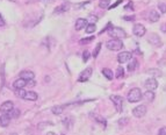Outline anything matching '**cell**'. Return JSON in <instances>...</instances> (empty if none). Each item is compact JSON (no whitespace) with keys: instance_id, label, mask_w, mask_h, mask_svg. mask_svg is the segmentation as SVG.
Wrapping results in <instances>:
<instances>
[{"instance_id":"6da1fadb","label":"cell","mask_w":166,"mask_h":135,"mask_svg":"<svg viewBox=\"0 0 166 135\" xmlns=\"http://www.w3.org/2000/svg\"><path fill=\"white\" fill-rule=\"evenodd\" d=\"M143 93L141 91V89L138 87H134L128 92V101L129 103H137L142 99Z\"/></svg>"},{"instance_id":"7a4b0ae2","label":"cell","mask_w":166,"mask_h":135,"mask_svg":"<svg viewBox=\"0 0 166 135\" xmlns=\"http://www.w3.org/2000/svg\"><path fill=\"white\" fill-rule=\"evenodd\" d=\"M108 34H109V36H111L113 39H119V40L124 39L125 36H127L124 30L122 28H119V27H111V29H108Z\"/></svg>"},{"instance_id":"3957f363","label":"cell","mask_w":166,"mask_h":135,"mask_svg":"<svg viewBox=\"0 0 166 135\" xmlns=\"http://www.w3.org/2000/svg\"><path fill=\"white\" fill-rule=\"evenodd\" d=\"M106 47H107L109 50L117 51V50H120V49H122V48H123V43H122V41L119 40V39H113V40L107 41Z\"/></svg>"},{"instance_id":"277c9868","label":"cell","mask_w":166,"mask_h":135,"mask_svg":"<svg viewBox=\"0 0 166 135\" xmlns=\"http://www.w3.org/2000/svg\"><path fill=\"white\" fill-rule=\"evenodd\" d=\"M111 100L113 101L114 106L116 108V111L120 113L122 112V107H123V98L121 95H111Z\"/></svg>"},{"instance_id":"5b68a950","label":"cell","mask_w":166,"mask_h":135,"mask_svg":"<svg viewBox=\"0 0 166 135\" xmlns=\"http://www.w3.org/2000/svg\"><path fill=\"white\" fill-rule=\"evenodd\" d=\"M131 58H133V54L130 51H122L121 54H119V56H117V61L121 64H124L127 62H129Z\"/></svg>"},{"instance_id":"8992f818","label":"cell","mask_w":166,"mask_h":135,"mask_svg":"<svg viewBox=\"0 0 166 135\" xmlns=\"http://www.w3.org/2000/svg\"><path fill=\"white\" fill-rule=\"evenodd\" d=\"M133 114L136 118H143L146 114V106L145 105H139L137 107H135L133 109Z\"/></svg>"},{"instance_id":"52a82bcc","label":"cell","mask_w":166,"mask_h":135,"mask_svg":"<svg viewBox=\"0 0 166 135\" xmlns=\"http://www.w3.org/2000/svg\"><path fill=\"white\" fill-rule=\"evenodd\" d=\"M133 33H134L137 37H142V36H144V35H145L146 29H145V27H144L143 25L137 23V25H135L134 28H133Z\"/></svg>"},{"instance_id":"ba28073f","label":"cell","mask_w":166,"mask_h":135,"mask_svg":"<svg viewBox=\"0 0 166 135\" xmlns=\"http://www.w3.org/2000/svg\"><path fill=\"white\" fill-rule=\"evenodd\" d=\"M92 72H93V69H92V68H86L83 72L80 73V76H79L78 81H86L88 78H90V77H91V76H92Z\"/></svg>"},{"instance_id":"9c48e42d","label":"cell","mask_w":166,"mask_h":135,"mask_svg":"<svg viewBox=\"0 0 166 135\" xmlns=\"http://www.w3.org/2000/svg\"><path fill=\"white\" fill-rule=\"evenodd\" d=\"M13 103L12 101H5L4 104H1V106H0V113H2V114H7L8 112H11L12 109H13Z\"/></svg>"},{"instance_id":"30bf717a","label":"cell","mask_w":166,"mask_h":135,"mask_svg":"<svg viewBox=\"0 0 166 135\" xmlns=\"http://www.w3.org/2000/svg\"><path fill=\"white\" fill-rule=\"evenodd\" d=\"M148 41H149L152 45H154V47H160V45H162L160 37H159L157 34H150V35H149V39H148Z\"/></svg>"},{"instance_id":"8fae6325","label":"cell","mask_w":166,"mask_h":135,"mask_svg":"<svg viewBox=\"0 0 166 135\" xmlns=\"http://www.w3.org/2000/svg\"><path fill=\"white\" fill-rule=\"evenodd\" d=\"M145 86H146L148 90L153 91V90H156L158 87V83H157V81L154 78H149L148 81H145Z\"/></svg>"},{"instance_id":"7c38bea8","label":"cell","mask_w":166,"mask_h":135,"mask_svg":"<svg viewBox=\"0 0 166 135\" xmlns=\"http://www.w3.org/2000/svg\"><path fill=\"white\" fill-rule=\"evenodd\" d=\"M35 75L33 71H28V70H25V71H21L20 72V78L25 79V81H30V79H34Z\"/></svg>"},{"instance_id":"4fadbf2b","label":"cell","mask_w":166,"mask_h":135,"mask_svg":"<svg viewBox=\"0 0 166 135\" xmlns=\"http://www.w3.org/2000/svg\"><path fill=\"white\" fill-rule=\"evenodd\" d=\"M87 26V20L86 19H83V18H79L77 21H76V25H74V27H76V30H80V29H83Z\"/></svg>"},{"instance_id":"5bb4252c","label":"cell","mask_w":166,"mask_h":135,"mask_svg":"<svg viewBox=\"0 0 166 135\" xmlns=\"http://www.w3.org/2000/svg\"><path fill=\"white\" fill-rule=\"evenodd\" d=\"M9 122H11V118L8 114H2L0 117V126L1 127H7L9 125Z\"/></svg>"},{"instance_id":"9a60e30c","label":"cell","mask_w":166,"mask_h":135,"mask_svg":"<svg viewBox=\"0 0 166 135\" xmlns=\"http://www.w3.org/2000/svg\"><path fill=\"white\" fill-rule=\"evenodd\" d=\"M37 93L36 92H34V91H28L26 92V95L23 97V99H26V100H29V101H35L36 99H37Z\"/></svg>"},{"instance_id":"2e32d148","label":"cell","mask_w":166,"mask_h":135,"mask_svg":"<svg viewBox=\"0 0 166 135\" xmlns=\"http://www.w3.org/2000/svg\"><path fill=\"white\" fill-rule=\"evenodd\" d=\"M26 84H27V81H25L22 78H19V79H16V81H14L13 86L14 89H23L26 86Z\"/></svg>"},{"instance_id":"e0dca14e","label":"cell","mask_w":166,"mask_h":135,"mask_svg":"<svg viewBox=\"0 0 166 135\" xmlns=\"http://www.w3.org/2000/svg\"><path fill=\"white\" fill-rule=\"evenodd\" d=\"M65 105H57V106H54V107L51 108V112L56 114V115H59V114H62L63 112H64V109H65Z\"/></svg>"},{"instance_id":"ac0fdd59","label":"cell","mask_w":166,"mask_h":135,"mask_svg":"<svg viewBox=\"0 0 166 135\" xmlns=\"http://www.w3.org/2000/svg\"><path fill=\"white\" fill-rule=\"evenodd\" d=\"M149 20L151 21V22H157V21H159V13L157 12V11H150V13H149Z\"/></svg>"},{"instance_id":"d6986e66","label":"cell","mask_w":166,"mask_h":135,"mask_svg":"<svg viewBox=\"0 0 166 135\" xmlns=\"http://www.w3.org/2000/svg\"><path fill=\"white\" fill-rule=\"evenodd\" d=\"M102 75L107 78V79H109L111 81L113 79V77H114V75H113V71H111V69H107V68H105V69H102Z\"/></svg>"},{"instance_id":"ffe728a7","label":"cell","mask_w":166,"mask_h":135,"mask_svg":"<svg viewBox=\"0 0 166 135\" xmlns=\"http://www.w3.org/2000/svg\"><path fill=\"white\" fill-rule=\"evenodd\" d=\"M142 98H144L146 101H152L153 99H154V93H153V91H150V90H148Z\"/></svg>"},{"instance_id":"44dd1931","label":"cell","mask_w":166,"mask_h":135,"mask_svg":"<svg viewBox=\"0 0 166 135\" xmlns=\"http://www.w3.org/2000/svg\"><path fill=\"white\" fill-rule=\"evenodd\" d=\"M69 8V4H63V5H60V6H58V7H56L55 10V13H63V12H65L66 10Z\"/></svg>"},{"instance_id":"7402d4cb","label":"cell","mask_w":166,"mask_h":135,"mask_svg":"<svg viewBox=\"0 0 166 135\" xmlns=\"http://www.w3.org/2000/svg\"><path fill=\"white\" fill-rule=\"evenodd\" d=\"M138 65V63H137V61H136V58H131V62L129 63V65H128V71H130V72H133L136 68Z\"/></svg>"},{"instance_id":"603a6c76","label":"cell","mask_w":166,"mask_h":135,"mask_svg":"<svg viewBox=\"0 0 166 135\" xmlns=\"http://www.w3.org/2000/svg\"><path fill=\"white\" fill-rule=\"evenodd\" d=\"M123 76H124V69H123V68H122V67H119V68H117V70H116V73H115V77L120 79V78H122Z\"/></svg>"},{"instance_id":"cb8c5ba5","label":"cell","mask_w":166,"mask_h":135,"mask_svg":"<svg viewBox=\"0 0 166 135\" xmlns=\"http://www.w3.org/2000/svg\"><path fill=\"white\" fill-rule=\"evenodd\" d=\"M7 114L9 115V118H17V117L20 115V111L16 109V108H13V109H12L11 112H8Z\"/></svg>"},{"instance_id":"d4e9b609","label":"cell","mask_w":166,"mask_h":135,"mask_svg":"<svg viewBox=\"0 0 166 135\" xmlns=\"http://www.w3.org/2000/svg\"><path fill=\"white\" fill-rule=\"evenodd\" d=\"M109 4H111V0H100L99 1V6L101 8H108Z\"/></svg>"},{"instance_id":"484cf974","label":"cell","mask_w":166,"mask_h":135,"mask_svg":"<svg viewBox=\"0 0 166 135\" xmlns=\"http://www.w3.org/2000/svg\"><path fill=\"white\" fill-rule=\"evenodd\" d=\"M94 32H95V25L94 23H90V25L86 26V33L87 34H92Z\"/></svg>"},{"instance_id":"4316f807","label":"cell","mask_w":166,"mask_h":135,"mask_svg":"<svg viewBox=\"0 0 166 135\" xmlns=\"http://www.w3.org/2000/svg\"><path fill=\"white\" fill-rule=\"evenodd\" d=\"M148 73H150V75H154L156 77H162V71H159V70H157V69H151V70H148Z\"/></svg>"},{"instance_id":"83f0119b","label":"cell","mask_w":166,"mask_h":135,"mask_svg":"<svg viewBox=\"0 0 166 135\" xmlns=\"http://www.w3.org/2000/svg\"><path fill=\"white\" fill-rule=\"evenodd\" d=\"M94 118H95V120H97V121L99 122L100 125H102L103 127H106V125H107V121H106V119H103V118H102L101 115H95Z\"/></svg>"},{"instance_id":"f1b7e54d","label":"cell","mask_w":166,"mask_h":135,"mask_svg":"<svg viewBox=\"0 0 166 135\" xmlns=\"http://www.w3.org/2000/svg\"><path fill=\"white\" fill-rule=\"evenodd\" d=\"M26 95V91L23 89H15V95L16 97H20V98H23Z\"/></svg>"},{"instance_id":"f546056e","label":"cell","mask_w":166,"mask_h":135,"mask_svg":"<svg viewBox=\"0 0 166 135\" xmlns=\"http://www.w3.org/2000/svg\"><path fill=\"white\" fill-rule=\"evenodd\" d=\"M52 125H54L52 122H41V123L37 126V128H39L40 131H42V129H44L47 126H52Z\"/></svg>"},{"instance_id":"4dcf8cb0","label":"cell","mask_w":166,"mask_h":135,"mask_svg":"<svg viewBox=\"0 0 166 135\" xmlns=\"http://www.w3.org/2000/svg\"><path fill=\"white\" fill-rule=\"evenodd\" d=\"M158 8H159V11L162 13H166V4H164V2L158 4Z\"/></svg>"},{"instance_id":"1f68e13d","label":"cell","mask_w":166,"mask_h":135,"mask_svg":"<svg viewBox=\"0 0 166 135\" xmlns=\"http://www.w3.org/2000/svg\"><path fill=\"white\" fill-rule=\"evenodd\" d=\"M100 49H101V43H98L95 50L93 51V57H94V58H95V57H98V55H99V53H100Z\"/></svg>"},{"instance_id":"d6a6232c","label":"cell","mask_w":166,"mask_h":135,"mask_svg":"<svg viewBox=\"0 0 166 135\" xmlns=\"http://www.w3.org/2000/svg\"><path fill=\"white\" fill-rule=\"evenodd\" d=\"M88 58H90V53H88V50H85L83 53V62H87L88 61Z\"/></svg>"},{"instance_id":"836d02e7","label":"cell","mask_w":166,"mask_h":135,"mask_svg":"<svg viewBox=\"0 0 166 135\" xmlns=\"http://www.w3.org/2000/svg\"><path fill=\"white\" fill-rule=\"evenodd\" d=\"M93 40H94V37H86V39H83V40H80V44H87V43L92 42Z\"/></svg>"},{"instance_id":"e575fe53","label":"cell","mask_w":166,"mask_h":135,"mask_svg":"<svg viewBox=\"0 0 166 135\" xmlns=\"http://www.w3.org/2000/svg\"><path fill=\"white\" fill-rule=\"evenodd\" d=\"M36 85V83H35V81L34 79H30V81H27V84H26V86H35Z\"/></svg>"},{"instance_id":"d590c367","label":"cell","mask_w":166,"mask_h":135,"mask_svg":"<svg viewBox=\"0 0 166 135\" xmlns=\"http://www.w3.org/2000/svg\"><path fill=\"white\" fill-rule=\"evenodd\" d=\"M158 135H166V127L160 128V129H159V132H158Z\"/></svg>"},{"instance_id":"8d00e7d4","label":"cell","mask_w":166,"mask_h":135,"mask_svg":"<svg viewBox=\"0 0 166 135\" xmlns=\"http://www.w3.org/2000/svg\"><path fill=\"white\" fill-rule=\"evenodd\" d=\"M5 26V20H4V16L0 14V27H4Z\"/></svg>"},{"instance_id":"74e56055","label":"cell","mask_w":166,"mask_h":135,"mask_svg":"<svg viewBox=\"0 0 166 135\" xmlns=\"http://www.w3.org/2000/svg\"><path fill=\"white\" fill-rule=\"evenodd\" d=\"M121 2H122V0H119V1H116V2H115V4H114V5H113V6H109V7H108V8H115V7H116V6H117V5H120V4H121Z\"/></svg>"},{"instance_id":"f35d334b","label":"cell","mask_w":166,"mask_h":135,"mask_svg":"<svg viewBox=\"0 0 166 135\" xmlns=\"http://www.w3.org/2000/svg\"><path fill=\"white\" fill-rule=\"evenodd\" d=\"M127 121H128V119H127V118H124V119H120V120H119V123L122 126V125H125Z\"/></svg>"},{"instance_id":"ab89813d","label":"cell","mask_w":166,"mask_h":135,"mask_svg":"<svg viewBox=\"0 0 166 135\" xmlns=\"http://www.w3.org/2000/svg\"><path fill=\"white\" fill-rule=\"evenodd\" d=\"M123 19H124V20H127V21H134L135 16H123Z\"/></svg>"},{"instance_id":"60d3db41","label":"cell","mask_w":166,"mask_h":135,"mask_svg":"<svg viewBox=\"0 0 166 135\" xmlns=\"http://www.w3.org/2000/svg\"><path fill=\"white\" fill-rule=\"evenodd\" d=\"M129 8H131V10H133V4H131V2H129V4H128V5H127V6L124 7L125 11H128Z\"/></svg>"},{"instance_id":"b9f144b4","label":"cell","mask_w":166,"mask_h":135,"mask_svg":"<svg viewBox=\"0 0 166 135\" xmlns=\"http://www.w3.org/2000/svg\"><path fill=\"white\" fill-rule=\"evenodd\" d=\"M88 19H91V21H94V22H97L98 21V18L97 16H93V15H91Z\"/></svg>"},{"instance_id":"7bdbcfd3","label":"cell","mask_w":166,"mask_h":135,"mask_svg":"<svg viewBox=\"0 0 166 135\" xmlns=\"http://www.w3.org/2000/svg\"><path fill=\"white\" fill-rule=\"evenodd\" d=\"M160 29H162V32H163V33H166V23H163V25H162V27H160Z\"/></svg>"},{"instance_id":"ee69618b","label":"cell","mask_w":166,"mask_h":135,"mask_svg":"<svg viewBox=\"0 0 166 135\" xmlns=\"http://www.w3.org/2000/svg\"><path fill=\"white\" fill-rule=\"evenodd\" d=\"M43 1H44V2H52L54 0H43Z\"/></svg>"},{"instance_id":"f6af8a7d","label":"cell","mask_w":166,"mask_h":135,"mask_svg":"<svg viewBox=\"0 0 166 135\" xmlns=\"http://www.w3.org/2000/svg\"><path fill=\"white\" fill-rule=\"evenodd\" d=\"M47 135H56V134L54 133V132H49V133H48Z\"/></svg>"},{"instance_id":"bcb514c9","label":"cell","mask_w":166,"mask_h":135,"mask_svg":"<svg viewBox=\"0 0 166 135\" xmlns=\"http://www.w3.org/2000/svg\"><path fill=\"white\" fill-rule=\"evenodd\" d=\"M11 135H17V134H16V133H12Z\"/></svg>"},{"instance_id":"7dc6e473","label":"cell","mask_w":166,"mask_h":135,"mask_svg":"<svg viewBox=\"0 0 166 135\" xmlns=\"http://www.w3.org/2000/svg\"><path fill=\"white\" fill-rule=\"evenodd\" d=\"M11 1H13V2H15V1H16V0H11Z\"/></svg>"}]
</instances>
